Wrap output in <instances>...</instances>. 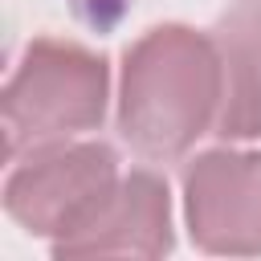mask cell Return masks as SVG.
<instances>
[{
  "instance_id": "1",
  "label": "cell",
  "mask_w": 261,
  "mask_h": 261,
  "mask_svg": "<svg viewBox=\"0 0 261 261\" xmlns=\"http://www.w3.org/2000/svg\"><path fill=\"white\" fill-rule=\"evenodd\" d=\"M224 102V65L212 33L192 24H155L122 53L118 135L151 159L171 163L216 130Z\"/></svg>"
},
{
  "instance_id": "2",
  "label": "cell",
  "mask_w": 261,
  "mask_h": 261,
  "mask_svg": "<svg viewBox=\"0 0 261 261\" xmlns=\"http://www.w3.org/2000/svg\"><path fill=\"white\" fill-rule=\"evenodd\" d=\"M106 102L110 65L102 53L61 37H33L0 94L4 155L20 159L37 147L98 130Z\"/></svg>"
},
{
  "instance_id": "3",
  "label": "cell",
  "mask_w": 261,
  "mask_h": 261,
  "mask_svg": "<svg viewBox=\"0 0 261 261\" xmlns=\"http://www.w3.org/2000/svg\"><path fill=\"white\" fill-rule=\"evenodd\" d=\"M118 175V155L102 139L49 143L12 159V171L4 179V212L24 232L57 241L106 200Z\"/></svg>"
},
{
  "instance_id": "4",
  "label": "cell",
  "mask_w": 261,
  "mask_h": 261,
  "mask_svg": "<svg viewBox=\"0 0 261 261\" xmlns=\"http://www.w3.org/2000/svg\"><path fill=\"white\" fill-rule=\"evenodd\" d=\"M184 224L200 253H261V151L212 147L184 163Z\"/></svg>"
},
{
  "instance_id": "5",
  "label": "cell",
  "mask_w": 261,
  "mask_h": 261,
  "mask_svg": "<svg viewBox=\"0 0 261 261\" xmlns=\"http://www.w3.org/2000/svg\"><path fill=\"white\" fill-rule=\"evenodd\" d=\"M57 261L77 257H163L175 249L171 188L151 167H130L106 200L65 237L49 241Z\"/></svg>"
},
{
  "instance_id": "6",
  "label": "cell",
  "mask_w": 261,
  "mask_h": 261,
  "mask_svg": "<svg viewBox=\"0 0 261 261\" xmlns=\"http://www.w3.org/2000/svg\"><path fill=\"white\" fill-rule=\"evenodd\" d=\"M212 41L224 65L216 135L224 143H261V0H228Z\"/></svg>"
},
{
  "instance_id": "7",
  "label": "cell",
  "mask_w": 261,
  "mask_h": 261,
  "mask_svg": "<svg viewBox=\"0 0 261 261\" xmlns=\"http://www.w3.org/2000/svg\"><path fill=\"white\" fill-rule=\"evenodd\" d=\"M69 8H73V16H77L86 29H94V33H110V29L126 16L130 0H69Z\"/></svg>"
}]
</instances>
